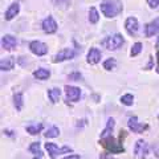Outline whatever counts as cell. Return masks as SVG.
Segmentation results:
<instances>
[{"mask_svg": "<svg viewBox=\"0 0 159 159\" xmlns=\"http://www.w3.org/2000/svg\"><path fill=\"white\" fill-rule=\"evenodd\" d=\"M101 12L106 17H116L122 12V4L119 0H102L101 2Z\"/></svg>", "mask_w": 159, "mask_h": 159, "instance_id": "cell-1", "label": "cell"}, {"mask_svg": "<svg viewBox=\"0 0 159 159\" xmlns=\"http://www.w3.org/2000/svg\"><path fill=\"white\" fill-rule=\"evenodd\" d=\"M99 143H101V145L111 154H121V152L125 151V147L122 146V142L116 139L113 135L107 137V138H101Z\"/></svg>", "mask_w": 159, "mask_h": 159, "instance_id": "cell-2", "label": "cell"}, {"mask_svg": "<svg viewBox=\"0 0 159 159\" xmlns=\"http://www.w3.org/2000/svg\"><path fill=\"white\" fill-rule=\"evenodd\" d=\"M123 43H125V40H123V36L119 33H116V34H111V36H109L106 40H103V45H105L109 51H117L119 49Z\"/></svg>", "mask_w": 159, "mask_h": 159, "instance_id": "cell-3", "label": "cell"}, {"mask_svg": "<svg viewBox=\"0 0 159 159\" xmlns=\"http://www.w3.org/2000/svg\"><path fill=\"white\" fill-rule=\"evenodd\" d=\"M45 148H47V151L49 154V157H51L52 159H54L58 155H61V154H66V152H72L73 151V148L69 147V146H64V147L60 148L56 143H52V142L45 143Z\"/></svg>", "mask_w": 159, "mask_h": 159, "instance_id": "cell-4", "label": "cell"}, {"mask_svg": "<svg viewBox=\"0 0 159 159\" xmlns=\"http://www.w3.org/2000/svg\"><path fill=\"white\" fill-rule=\"evenodd\" d=\"M64 90H65L66 103H69V102H77L78 99H80V97H81V89H80V88L70 86V85H65Z\"/></svg>", "mask_w": 159, "mask_h": 159, "instance_id": "cell-5", "label": "cell"}, {"mask_svg": "<svg viewBox=\"0 0 159 159\" xmlns=\"http://www.w3.org/2000/svg\"><path fill=\"white\" fill-rule=\"evenodd\" d=\"M29 49H31V52L33 54H36V56H45L48 53V45L41 41H37V40L29 43Z\"/></svg>", "mask_w": 159, "mask_h": 159, "instance_id": "cell-6", "label": "cell"}, {"mask_svg": "<svg viewBox=\"0 0 159 159\" xmlns=\"http://www.w3.org/2000/svg\"><path fill=\"white\" fill-rule=\"evenodd\" d=\"M74 56H76V52L70 48H65V49H61L56 56L53 57V62L57 64V62H62V61H66V60H72Z\"/></svg>", "mask_w": 159, "mask_h": 159, "instance_id": "cell-7", "label": "cell"}, {"mask_svg": "<svg viewBox=\"0 0 159 159\" xmlns=\"http://www.w3.org/2000/svg\"><path fill=\"white\" fill-rule=\"evenodd\" d=\"M127 127L130 129L133 133H137V134H141L145 130H147V125L146 123H139L138 122V118L137 117H130L127 121Z\"/></svg>", "mask_w": 159, "mask_h": 159, "instance_id": "cell-8", "label": "cell"}, {"mask_svg": "<svg viewBox=\"0 0 159 159\" xmlns=\"http://www.w3.org/2000/svg\"><path fill=\"white\" fill-rule=\"evenodd\" d=\"M134 154H135V157L139 158V159H143L147 157L148 154V146L147 143L143 141V139H138L135 146H134Z\"/></svg>", "mask_w": 159, "mask_h": 159, "instance_id": "cell-9", "label": "cell"}, {"mask_svg": "<svg viewBox=\"0 0 159 159\" xmlns=\"http://www.w3.org/2000/svg\"><path fill=\"white\" fill-rule=\"evenodd\" d=\"M16 45H17V39L13 37L12 34H4L2 37V47L4 51L11 52L16 48Z\"/></svg>", "mask_w": 159, "mask_h": 159, "instance_id": "cell-10", "label": "cell"}, {"mask_svg": "<svg viewBox=\"0 0 159 159\" xmlns=\"http://www.w3.org/2000/svg\"><path fill=\"white\" fill-rule=\"evenodd\" d=\"M125 28H126V32L130 34V36H135L138 33V29H139L138 20L135 17H127L125 21Z\"/></svg>", "mask_w": 159, "mask_h": 159, "instance_id": "cell-11", "label": "cell"}, {"mask_svg": "<svg viewBox=\"0 0 159 159\" xmlns=\"http://www.w3.org/2000/svg\"><path fill=\"white\" fill-rule=\"evenodd\" d=\"M43 31L45 32V33H49V34H52L57 31V23H56V20H54L52 16H48L44 19V21H43Z\"/></svg>", "mask_w": 159, "mask_h": 159, "instance_id": "cell-12", "label": "cell"}, {"mask_svg": "<svg viewBox=\"0 0 159 159\" xmlns=\"http://www.w3.org/2000/svg\"><path fill=\"white\" fill-rule=\"evenodd\" d=\"M86 61L88 64L90 65H96L101 61V52H99L98 48H90L88 52V56H86Z\"/></svg>", "mask_w": 159, "mask_h": 159, "instance_id": "cell-13", "label": "cell"}, {"mask_svg": "<svg viewBox=\"0 0 159 159\" xmlns=\"http://www.w3.org/2000/svg\"><path fill=\"white\" fill-rule=\"evenodd\" d=\"M159 33V17L154 19L151 23H148L145 28V34L146 37H152L154 34Z\"/></svg>", "mask_w": 159, "mask_h": 159, "instance_id": "cell-14", "label": "cell"}, {"mask_svg": "<svg viewBox=\"0 0 159 159\" xmlns=\"http://www.w3.org/2000/svg\"><path fill=\"white\" fill-rule=\"evenodd\" d=\"M19 11H20V4L19 3H12L11 6L8 7V9L6 11V13H4V19L6 20H12L16 15L19 13Z\"/></svg>", "mask_w": 159, "mask_h": 159, "instance_id": "cell-15", "label": "cell"}, {"mask_svg": "<svg viewBox=\"0 0 159 159\" xmlns=\"http://www.w3.org/2000/svg\"><path fill=\"white\" fill-rule=\"evenodd\" d=\"M15 57L12 56H9V57H4L2 61H0V69H2L3 72H6V70H11V69H13L15 66Z\"/></svg>", "mask_w": 159, "mask_h": 159, "instance_id": "cell-16", "label": "cell"}, {"mask_svg": "<svg viewBox=\"0 0 159 159\" xmlns=\"http://www.w3.org/2000/svg\"><path fill=\"white\" fill-rule=\"evenodd\" d=\"M114 118H109L107 119V123H106V127L102 130L101 133V138H107V137H111V133H113V129H114Z\"/></svg>", "mask_w": 159, "mask_h": 159, "instance_id": "cell-17", "label": "cell"}, {"mask_svg": "<svg viewBox=\"0 0 159 159\" xmlns=\"http://www.w3.org/2000/svg\"><path fill=\"white\" fill-rule=\"evenodd\" d=\"M33 77L44 81V80H48L49 77H51V70H49V69H45V68H40V69H37V70L33 72Z\"/></svg>", "mask_w": 159, "mask_h": 159, "instance_id": "cell-18", "label": "cell"}, {"mask_svg": "<svg viewBox=\"0 0 159 159\" xmlns=\"http://www.w3.org/2000/svg\"><path fill=\"white\" fill-rule=\"evenodd\" d=\"M60 97H61V90H60V88H52L48 90V98L51 99L52 103H57Z\"/></svg>", "mask_w": 159, "mask_h": 159, "instance_id": "cell-19", "label": "cell"}, {"mask_svg": "<svg viewBox=\"0 0 159 159\" xmlns=\"http://www.w3.org/2000/svg\"><path fill=\"white\" fill-rule=\"evenodd\" d=\"M43 129H44L43 123H32V125H28L25 127V130H27V133L31 134V135H36V134H39L43 130Z\"/></svg>", "mask_w": 159, "mask_h": 159, "instance_id": "cell-20", "label": "cell"}, {"mask_svg": "<svg viewBox=\"0 0 159 159\" xmlns=\"http://www.w3.org/2000/svg\"><path fill=\"white\" fill-rule=\"evenodd\" d=\"M13 105L16 107V110L20 111L23 109L24 105V98H23V93H16L13 96Z\"/></svg>", "mask_w": 159, "mask_h": 159, "instance_id": "cell-21", "label": "cell"}, {"mask_svg": "<svg viewBox=\"0 0 159 159\" xmlns=\"http://www.w3.org/2000/svg\"><path fill=\"white\" fill-rule=\"evenodd\" d=\"M98 20H99L98 11L96 9V7H90V9H89V21L92 24H96V23H98Z\"/></svg>", "mask_w": 159, "mask_h": 159, "instance_id": "cell-22", "label": "cell"}, {"mask_svg": "<svg viewBox=\"0 0 159 159\" xmlns=\"http://www.w3.org/2000/svg\"><path fill=\"white\" fill-rule=\"evenodd\" d=\"M44 135H45V138H56L60 135V129L57 126H52L44 133Z\"/></svg>", "mask_w": 159, "mask_h": 159, "instance_id": "cell-23", "label": "cell"}, {"mask_svg": "<svg viewBox=\"0 0 159 159\" xmlns=\"http://www.w3.org/2000/svg\"><path fill=\"white\" fill-rule=\"evenodd\" d=\"M29 151L36 157H40V158L43 157V151H41V148H40V142H33L32 145L29 146Z\"/></svg>", "mask_w": 159, "mask_h": 159, "instance_id": "cell-24", "label": "cell"}, {"mask_svg": "<svg viewBox=\"0 0 159 159\" xmlns=\"http://www.w3.org/2000/svg\"><path fill=\"white\" fill-rule=\"evenodd\" d=\"M121 102L123 103V105H126V106H131L133 102H134L133 94H123V96L121 97Z\"/></svg>", "mask_w": 159, "mask_h": 159, "instance_id": "cell-25", "label": "cell"}, {"mask_svg": "<svg viewBox=\"0 0 159 159\" xmlns=\"http://www.w3.org/2000/svg\"><path fill=\"white\" fill-rule=\"evenodd\" d=\"M117 65V61L114 58H107L105 62H103V69H106V70H111L114 69Z\"/></svg>", "mask_w": 159, "mask_h": 159, "instance_id": "cell-26", "label": "cell"}, {"mask_svg": "<svg viewBox=\"0 0 159 159\" xmlns=\"http://www.w3.org/2000/svg\"><path fill=\"white\" fill-rule=\"evenodd\" d=\"M142 52V43H135L133 45V48H131V52H130V54H131V57H135V56H138L139 53Z\"/></svg>", "mask_w": 159, "mask_h": 159, "instance_id": "cell-27", "label": "cell"}, {"mask_svg": "<svg viewBox=\"0 0 159 159\" xmlns=\"http://www.w3.org/2000/svg\"><path fill=\"white\" fill-rule=\"evenodd\" d=\"M69 80H72V81H80V80H82V74L80 72H73L68 76Z\"/></svg>", "mask_w": 159, "mask_h": 159, "instance_id": "cell-28", "label": "cell"}, {"mask_svg": "<svg viewBox=\"0 0 159 159\" xmlns=\"http://www.w3.org/2000/svg\"><path fill=\"white\" fill-rule=\"evenodd\" d=\"M147 4L150 8H158L159 7V0H147Z\"/></svg>", "mask_w": 159, "mask_h": 159, "instance_id": "cell-29", "label": "cell"}, {"mask_svg": "<svg viewBox=\"0 0 159 159\" xmlns=\"http://www.w3.org/2000/svg\"><path fill=\"white\" fill-rule=\"evenodd\" d=\"M101 159H113V157H110L107 152H101V155H99Z\"/></svg>", "mask_w": 159, "mask_h": 159, "instance_id": "cell-30", "label": "cell"}, {"mask_svg": "<svg viewBox=\"0 0 159 159\" xmlns=\"http://www.w3.org/2000/svg\"><path fill=\"white\" fill-rule=\"evenodd\" d=\"M64 159H81V158H80L78 155H68V157H65Z\"/></svg>", "mask_w": 159, "mask_h": 159, "instance_id": "cell-31", "label": "cell"}, {"mask_svg": "<svg viewBox=\"0 0 159 159\" xmlns=\"http://www.w3.org/2000/svg\"><path fill=\"white\" fill-rule=\"evenodd\" d=\"M152 66V56H150V61H148V65L146 66V69H151Z\"/></svg>", "mask_w": 159, "mask_h": 159, "instance_id": "cell-32", "label": "cell"}, {"mask_svg": "<svg viewBox=\"0 0 159 159\" xmlns=\"http://www.w3.org/2000/svg\"><path fill=\"white\" fill-rule=\"evenodd\" d=\"M4 134H6V135H8V137H12V135H13L11 130H4Z\"/></svg>", "mask_w": 159, "mask_h": 159, "instance_id": "cell-33", "label": "cell"}, {"mask_svg": "<svg viewBox=\"0 0 159 159\" xmlns=\"http://www.w3.org/2000/svg\"><path fill=\"white\" fill-rule=\"evenodd\" d=\"M157 58H158V66H159V51H158V53H157Z\"/></svg>", "mask_w": 159, "mask_h": 159, "instance_id": "cell-34", "label": "cell"}, {"mask_svg": "<svg viewBox=\"0 0 159 159\" xmlns=\"http://www.w3.org/2000/svg\"><path fill=\"white\" fill-rule=\"evenodd\" d=\"M157 45L159 47V36H158V40H157Z\"/></svg>", "mask_w": 159, "mask_h": 159, "instance_id": "cell-35", "label": "cell"}, {"mask_svg": "<svg viewBox=\"0 0 159 159\" xmlns=\"http://www.w3.org/2000/svg\"><path fill=\"white\" fill-rule=\"evenodd\" d=\"M53 2H64V0H53Z\"/></svg>", "mask_w": 159, "mask_h": 159, "instance_id": "cell-36", "label": "cell"}, {"mask_svg": "<svg viewBox=\"0 0 159 159\" xmlns=\"http://www.w3.org/2000/svg\"><path fill=\"white\" fill-rule=\"evenodd\" d=\"M33 159H41V158H40V157H36V158H33Z\"/></svg>", "mask_w": 159, "mask_h": 159, "instance_id": "cell-37", "label": "cell"}, {"mask_svg": "<svg viewBox=\"0 0 159 159\" xmlns=\"http://www.w3.org/2000/svg\"><path fill=\"white\" fill-rule=\"evenodd\" d=\"M157 73H159V66H158V68H157Z\"/></svg>", "mask_w": 159, "mask_h": 159, "instance_id": "cell-38", "label": "cell"}, {"mask_svg": "<svg viewBox=\"0 0 159 159\" xmlns=\"http://www.w3.org/2000/svg\"><path fill=\"white\" fill-rule=\"evenodd\" d=\"M158 118H159V116H158Z\"/></svg>", "mask_w": 159, "mask_h": 159, "instance_id": "cell-39", "label": "cell"}]
</instances>
